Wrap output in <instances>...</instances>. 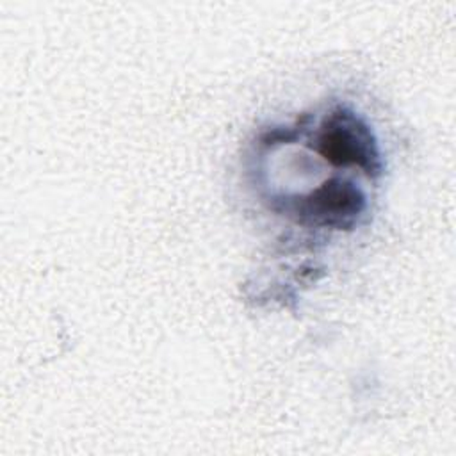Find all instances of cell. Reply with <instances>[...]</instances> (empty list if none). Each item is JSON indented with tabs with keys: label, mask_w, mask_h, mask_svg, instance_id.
I'll use <instances>...</instances> for the list:
<instances>
[{
	"label": "cell",
	"mask_w": 456,
	"mask_h": 456,
	"mask_svg": "<svg viewBox=\"0 0 456 456\" xmlns=\"http://www.w3.org/2000/svg\"><path fill=\"white\" fill-rule=\"evenodd\" d=\"M271 208L305 226L351 230L365 210V196L353 182L330 178L306 194L274 198Z\"/></svg>",
	"instance_id": "obj_2"
},
{
	"label": "cell",
	"mask_w": 456,
	"mask_h": 456,
	"mask_svg": "<svg viewBox=\"0 0 456 456\" xmlns=\"http://www.w3.org/2000/svg\"><path fill=\"white\" fill-rule=\"evenodd\" d=\"M314 150L337 167H358L369 178L383 175V160L369 125L347 107H335L315 134Z\"/></svg>",
	"instance_id": "obj_1"
}]
</instances>
